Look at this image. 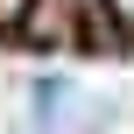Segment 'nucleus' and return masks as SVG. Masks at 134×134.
Instances as JSON below:
<instances>
[{"label":"nucleus","instance_id":"3","mask_svg":"<svg viewBox=\"0 0 134 134\" xmlns=\"http://www.w3.org/2000/svg\"><path fill=\"white\" fill-rule=\"evenodd\" d=\"M78 7H92V0H78Z\"/></svg>","mask_w":134,"mask_h":134},{"label":"nucleus","instance_id":"2","mask_svg":"<svg viewBox=\"0 0 134 134\" xmlns=\"http://www.w3.org/2000/svg\"><path fill=\"white\" fill-rule=\"evenodd\" d=\"M106 7H113V21H120V28L134 35V0H106Z\"/></svg>","mask_w":134,"mask_h":134},{"label":"nucleus","instance_id":"1","mask_svg":"<svg viewBox=\"0 0 134 134\" xmlns=\"http://www.w3.org/2000/svg\"><path fill=\"white\" fill-rule=\"evenodd\" d=\"M28 7H35V0H0V28H7V21H28Z\"/></svg>","mask_w":134,"mask_h":134}]
</instances>
